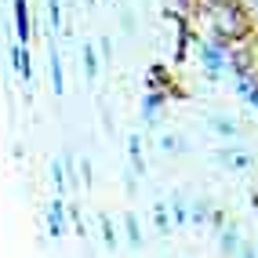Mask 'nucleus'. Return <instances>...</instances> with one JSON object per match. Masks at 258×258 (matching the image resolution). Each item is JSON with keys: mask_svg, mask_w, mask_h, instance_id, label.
<instances>
[{"mask_svg": "<svg viewBox=\"0 0 258 258\" xmlns=\"http://www.w3.org/2000/svg\"><path fill=\"white\" fill-rule=\"evenodd\" d=\"M124 226H127V240H131V247H142V229H139V222H135V215L124 218Z\"/></svg>", "mask_w": 258, "mask_h": 258, "instance_id": "obj_10", "label": "nucleus"}, {"mask_svg": "<svg viewBox=\"0 0 258 258\" xmlns=\"http://www.w3.org/2000/svg\"><path fill=\"white\" fill-rule=\"evenodd\" d=\"M211 127L218 131V135H226V139H236V124H233V120H226V116H211Z\"/></svg>", "mask_w": 258, "mask_h": 258, "instance_id": "obj_7", "label": "nucleus"}, {"mask_svg": "<svg viewBox=\"0 0 258 258\" xmlns=\"http://www.w3.org/2000/svg\"><path fill=\"white\" fill-rule=\"evenodd\" d=\"M218 240H222V251H226V254H240V229L236 226H222Z\"/></svg>", "mask_w": 258, "mask_h": 258, "instance_id": "obj_3", "label": "nucleus"}, {"mask_svg": "<svg viewBox=\"0 0 258 258\" xmlns=\"http://www.w3.org/2000/svg\"><path fill=\"white\" fill-rule=\"evenodd\" d=\"M51 84H55V95L66 91V84H62V62H58V51L51 47Z\"/></svg>", "mask_w": 258, "mask_h": 258, "instance_id": "obj_4", "label": "nucleus"}, {"mask_svg": "<svg viewBox=\"0 0 258 258\" xmlns=\"http://www.w3.org/2000/svg\"><path fill=\"white\" fill-rule=\"evenodd\" d=\"M171 208H175V222H193V218H189V208H185V197H182V193L171 200Z\"/></svg>", "mask_w": 258, "mask_h": 258, "instance_id": "obj_11", "label": "nucleus"}, {"mask_svg": "<svg viewBox=\"0 0 258 258\" xmlns=\"http://www.w3.org/2000/svg\"><path fill=\"white\" fill-rule=\"evenodd\" d=\"M127 149H131V160H135V171H142L146 164H142V139H139V135H135V139H131V146H127Z\"/></svg>", "mask_w": 258, "mask_h": 258, "instance_id": "obj_12", "label": "nucleus"}, {"mask_svg": "<svg viewBox=\"0 0 258 258\" xmlns=\"http://www.w3.org/2000/svg\"><path fill=\"white\" fill-rule=\"evenodd\" d=\"M15 19H19V40H29V26H26V0H15Z\"/></svg>", "mask_w": 258, "mask_h": 258, "instance_id": "obj_6", "label": "nucleus"}, {"mask_svg": "<svg viewBox=\"0 0 258 258\" xmlns=\"http://www.w3.org/2000/svg\"><path fill=\"white\" fill-rule=\"evenodd\" d=\"M84 70H88V80L98 77V62H95V47L91 44H84Z\"/></svg>", "mask_w": 258, "mask_h": 258, "instance_id": "obj_9", "label": "nucleus"}, {"mask_svg": "<svg viewBox=\"0 0 258 258\" xmlns=\"http://www.w3.org/2000/svg\"><path fill=\"white\" fill-rule=\"evenodd\" d=\"M218 164H222V167H229V171H247L254 160H251V153H240V149H222V153H218Z\"/></svg>", "mask_w": 258, "mask_h": 258, "instance_id": "obj_1", "label": "nucleus"}, {"mask_svg": "<svg viewBox=\"0 0 258 258\" xmlns=\"http://www.w3.org/2000/svg\"><path fill=\"white\" fill-rule=\"evenodd\" d=\"M47 222H51V236H58V233H62V204H58V200L47 208Z\"/></svg>", "mask_w": 258, "mask_h": 258, "instance_id": "obj_8", "label": "nucleus"}, {"mask_svg": "<svg viewBox=\"0 0 258 258\" xmlns=\"http://www.w3.org/2000/svg\"><path fill=\"white\" fill-rule=\"evenodd\" d=\"M102 236H106V247H116V233L109 226V218H102Z\"/></svg>", "mask_w": 258, "mask_h": 258, "instance_id": "obj_13", "label": "nucleus"}, {"mask_svg": "<svg viewBox=\"0 0 258 258\" xmlns=\"http://www.w3.org/2000/svg\"><path fill=\"white\" fill-rule=\"evenodd\" d=\"M240 258H254V251L251 247H240Z\"/></svg>", "mask_w": 258, "mask_h": 258, "instance_id": "obj_15", "label": "nucleus"}, {"mask_svg": "<svg viewBox=\"0 0 258 258\" xmlns=\"http://www.w3.org/2000/svg\"><path fill=\"white\" fill-rule=\"evenodd\" d=\"M15 66L22 70V77H29V58H26V51H15Z\"/></svg>", "mask_w": 258, "mask_h": 258, "instance_id": "obj_14", "label": "nucleus"}, {"mask_svg": "<svg viewBox=\"0 0 258 258\" xmlns=\"http://www.w3.org/2000/svg\"><path fill=\"white\" fill-rule=\"evenodd\" d=\"M200 58H204V66H208L211 77L222 73V62H226V55H222V44H200Z\"/></svg>", "mask_w": 258, "mask_h": 258, "instance_id": "obj_2", "label": "nucleus"}, {"mask_svg": "<svg viewBox=\"0 0 258 258\" xmlns=\"http://www.w3.org/2000/svg\"><path fill=\"white\" fill-rule=\"evenodd\" d=\"M153 222H157V229H160V233H167L175 218H171V211L164 208V204H153Z\"/></svg>", "mask_w": 258, "mask_h": 258, "instance_id": "obj_5", "label": "nucleus"}]
</instances>
